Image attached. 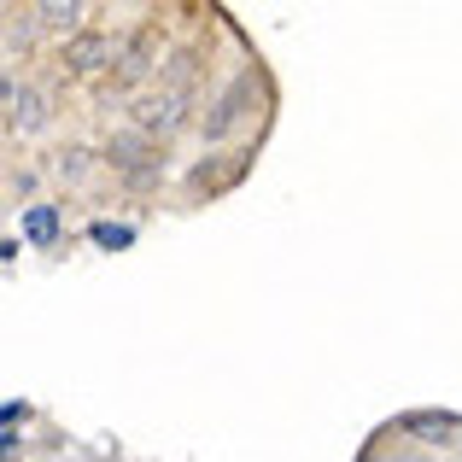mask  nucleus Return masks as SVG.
<instances>
[{
    "mask_svg": "<svg viewBox=\"0 0 462 462\" xmlns=\"http://www.w3.org/2000/svg\"><path fill=\"white\" fill-rule=\"evenodd\" d=\"M181 112H188V94L152 88V94L135 100V129L141 135H170V129H181Z\"/></svg>",
    "mask_w": 462,
    "mask_h": 462,
    "instance_id": "f257e3e1",
    "label": "nucleus"
},
{
    "mask_svg": "<svg viewBox=\"0 0 462 462\" xmlns=\"http://www.w3.org/2000/svg\"><path fill=\"white\" fill-rule=\"evenodd\" d=\"M112 164L124 170L129 181H152L158 164H152V135H141V129H124V135H112Z\"/></svg>",
    "mask_w": 462,
    "mask_h": 462,
    "instance_id": "f03ea898",
    "label": "nucleus"
},
{
    "mask_svg": "<svg viewBox=\"0 0 462 462\" xmlns=\"http://www.w3.org/2000/svg\"><path fill=\"white\" fill-rule=\"evenodd\" d=\"M117 59V47L106 42V35H70L65 42V65L77 70V77H94V70H106Z\"/></svg>",
    "mask_w": 462,
    "mask_h": 462,
    "instance_id": "7ed1b4c3",
    "label": "nucleus"
},
{
    "mask_svg": "<svg viewBox=\"0 0 462 462\" xmlns=\"http://www.w3.org/2000/svg\"><path fill=\"white\" fill-rule=\"evenodd\" d=\"M47 124V100L35 88H18L6 100V129H23V135H30V129H42Z\"/></svg>",
    "mask_w": 462,
    "mask_h": 462,
    "instance_id": "20e7f679",
    "label": "nucleus"
},
{
    "mask_svg": "<svg viewBox=\"0 0 462 462\" xmlns=\"http://www.w3.org/2000/svg\"><path fill=\"white\" fill-rule=\"evenodd\" d=\"M82 12H88L82 0H42V6H35V18H42L47 30H77Z\"/></svg>",
    "mask_w": 462,
    "mask_h": 462,
    "instance_id": "39448f33",
    "label": "nucleus"
},
{
    "mask_svg": "<svg viewBox=\"0 0 462 462\" xmlns=\"http://www.w3.org/2000/svg\"><path fill=\"white\" fill-rule=\"evenodd\" d=\"M246 94H252V77H240L235 88H228V100L217 106V117H211V124H205V135H223V129H228V124H235V117H240V100H246Z\"/></svg>",
    "mask_w": 462,
    "mask_h": 462,
    "instance_id": "423d86ee",
    "label": "nucleus"
},
{
    "mask_svg": "<svg viewBox=\"0 0 462 462\" xmlns=\"http://www.w3.org/2000/svg\"><path fill=\"white\" fill-rule=\"evenodd\" d=\"M35 23H42V18H35V12H23V18H18V12H12V23H6V47H30Z\"/></svg>",
    "mask_w": 462,
    "mask_h": 462,
    "instance_id": "0eeeda50",
    "label": "nucleus"
},
{
    "mask_svg": "<svg viewBox=\"0 0 462 462\" xmlns=\"http://www.w3.org/2000/svg\"><path fill=\"white\" fill-rule=\"evenodd\" d=\"M147 59H152V47H147V42H129V53H124V82L147 77Z\"/></svg>",
    "mask_w": 462,
    "mask_h": 462,
    "instance_id": "6e6552de",
    "label": "nucleus"
},
{
    "mask_svg": "<svg viewBox=\"0 0 462 462\" xmlns=\"http://www.w3.org/2000/svg\"><path fill=\"white\" fill-rule=\"evenodd\" d=\"M53 211H30V240H53Z\"/></svg>",
    "mask_w": 462,
    "mask_h": 462,
    "instance_id": "1a4fd4ad",
    "label": "nucleus"
},
{
    "mask_svg": "<svg viewBox=\"0 0 462 462\" xmlns=\"http://www.w3.org/2000/svg\"><path fill=\"white\" fill-rule=\"evenodd\" d=\"M94 240H100V246H129V228H112V223H100V228H94Z\"/></svg>",
    "mask_w": 462,
    "mask_h": 462,
    "instance_id": "9d476101",
    "label": "nucleus"
}]
</instances>
